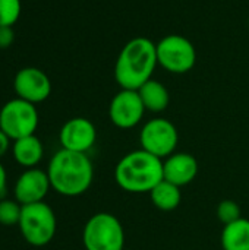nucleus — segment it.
I'll return each instance as SVG.
<instances>
[{"label": "nucleus", "instance_id": "393cba45", "mask_svg": "<svg viewBox=\"0 0 249 250\" xmlns=\"http://www.w3.org/2000/svg\"><path fill=\"white\" fill-rule=\"evenodd\" d=\"M122 250H125V249H122Z\"/></svg>", "mask_w": 249, "mask_h": 250}, {"label": "nucleus", "instance_id": "a211bd4d", "mask_svg": "<svg viewBox=\"0 0 249 250\" xmlns=\"http://www.w3.org/2000/svg\"><path fill=\"white\" fill-rule=\"evenodd\" d=\"M22 205L16 199H0V226L13 227L19 224Z\"/></svg>", "mask_w": 249, "mask_h": 250}, {"label": "nucleus", "instance_id": "5701e85b", "mask_svg": "<svg viewBox=\"0 0 249 250\" xmlns=\"http://www.w3.org/2000/svg\"><path fill=\"white\" fill-rule=\"evenodd\" d=\"M6 185H7V173H6V168L3 167V164L0 163V198L6 192Z\"/></svg>", "mask_w": 249, "mask_h": 250}, {"label": "nucleus", "instance_id": "1a4fd4ad", "mask_svg": "<svg viewBox=\"0 0 249 250\" xmlns=\"http://www.w3.org/2000/svg\"><path fill=\"white\" fill-rule=\"evenodd\" d=\"M145 107L138 91L120 89L110 101L109 117L110 122L119 129H132L142 122Z\"/></svg>", "mask_w": 249, "mask_h": 250}, {"label": "nucleus", "instance_id": "dca6fc26", "mask_svg": "<svg viewBox=\"0 0 249 250\" xmlns=\"http://www.w3.org/2000/svg\"><path fill=\"white\" fill-rule=\"evenodd\" d=\"M220 243L223 250H249V220H239L223 227Z\"/></svg>", "mask_w": 249, "mask_h": 250}, {"label": "nucleus", "instance_id": "39448f33", "mask_svg": "<svg viewBox=\"0 0 249 250\" xmlns=\"http://www.w3.org/2000/svg\"><path fill=\"white\" fill-rule=\"evenodd\" d=\"M85 250H122L125 246V230L117 217L98 212L90 217L82 230Z\"/></svg>", "mask_w": 249, "mask_h": 250}, {"label": "nucleus", "instance_id": "f3484780", "mask_svg": "<svg viewBox=\"0 0 249 250\" xmlns=\"http://www.w3.org/2000/svg\"><path fill=\"white\" fill-rule=\"evenodd\" d=\"M150 198L153 205L164 212L173 211L181 205L182 201V193H181V188L167 182V180H161L151 192H150Z\"/></svg>", "mask_w": 249, "mask_h": 250}, {"label": "nucleus", "instance_id": "b1692460", "mask_svg": "<svg viewBox=\"0 0 249 250\" xmlns=\"http://www.w3.org/2000/svg\"><path fill=\"white\" fill-rule=\"evenodd\" d=\"M248 26H249V21H248Z\"/></svg>", "mask_w": 249, "mask_h": 250}, {"label": "nucleus", "instance_id": "7ed1b4c3", "mask_svg": "<svg viewBox=\"0 0 249 250\" xmlns=\"http://www.w3.org/2000/svg\"><path fill=\"white\" fill-rule=\"evenodd\" d=\"M163 179V160L144 149L128 152L114 167L116 185L129 193H150Z\"/></svg>", "mask_w": 249, "mask_h": 250}, {"label": "nucleus", "instance_id": "6ab92c4d", "mask_svg": "<svg viewBox=\"0 0 249 250\" xmlns=\"http://www.w3.org/2000/svg\"><path fill=\"white\" fill-rule=\"evenodd\" d=\"M21 16V0H0V26H12Z\"/></svg>", "mask_w": 249, "mask_h": 250}, {"label": "nucleus", "instance_id": "4468645a", "mask_svg": "<svg viewBox=\"0 0 249 250\" xmlns=\"http://www.w3.org/2000/svg\"><path fill=\"white\" fill-rule=\"evenodd\" d=\"M12 155L19 166L25 168H34L44 157L43 142L35 135L16 139L12 145Z\"/></svg>", "mask_w": 249, "mask_h": 250}, {"label": "nucleus", "instance_id": "2eb2a0df", "mask_svg": "<svg viewBox=\"0 0 249 250\" xmlns=\"http://www.w3.org/2000/svg\"><path fill=\"white\" fill-rule=\"evenodd\" d=\"M138 94H139L147 111L161 113L169 107L170 94H169V89L166 88V85H163L160 81L150 79L138 89Z\"/></svg>", "mask_w": 249, "mask_h": 250}, {"label": "nucleus", "instance_id": "423d86ee", "mask_svg": "<svg viewBox=\"0 0 249 250\" xmlns=\"http://www.w3.org/2000/svg\"><path fill=\"white\" fill-rule=\"evenodd\" d=\"M157 62L164 70L183 75L194 69L197 63V50L192 41L179 34H169L156 44Z\"/></svg>", "mask_w": 249, "mask_h": 250}, {"label": "nucleus", "instance_id": "f257e3e1", "mask_svg": "<svg viewBox=\"0 0 249 250\" xmlns=\"http://www.w3.org/2000/svg\"><path fill=\"white\" fill-rule=\"evenodd\" d=\"M157 66L156 44L147 37H135L117 54L113 70L114 81L122 89L138 91L145 82L153 79Z\"/></svg>", "mask_w": 249, "mask_h": 250}, {"label": "nucleus", "instance_id": "0eeeda50", "mask_svg": "<svg viewBox=\"0 0 249 250\" xmlns=\"http://www.w3.org/2000/svg\"><path fill=\"white\" fill-rule=\"evenodd\" d=\"M38 127V111L35 104L21 98L7 101L0 110V130L12 141L34 135Z\"/></svg>", "mask_w": 249, "mask_h": 250}, {"label": "nucleus", "instance_id": "f8f14e48", "mask_svg": "<svg viewBox=\"0 0 249 250\" xmlns=\"http://www.w3.org/2000/svg\"><path fill=\"white\" fill-rule=\"evenodd\" d=\"M51 189L47 171L41 168H26L15 182L13 196L23 207L29 204L44 202L48 190Z\"/></svg>", "mask_w": 249, "mask_h": 250}, {"label": "nucleus", "instance_id": "f03ea898", "mask_svg": "<svg viewBox=\"0 0 249 250\" xmlns=\"http://www.w3.org/2000/svg\"><path fill=\"white\" fill-rule=\"evenodd\" d=\"M47 174L54 192L66 198H76L91 188L94 166L87 154L62 148L51 157Z\"/></svg>", "mask_w": 249, "mask_h": 250}, {"label": "nucleus", "instance_id": "9b49d317", "mask_svg": "<svg viewBox=\"0 0 249 250\" xmlns=\"http://www.w3.org/2000/svg\"><path fill=\"white\" fill-rule=\"evenodd\" d=\"M63 149L87 154L97 141V129L94 123L85 117H73L68 120L59 133Z\"/></svg>", "mask_w": 249, "mask_h": 250}, {"label": "nucleus", "instance_id": "aec40b11", "mask_svg": "<svg viewBox=\"0 0 249 250\" xmlns=\"http://www.w3.org/2000/svg\"><path fill=\"white\" fill-rule=\"evenodd\" d=\"M217 218L223 226H227L241 218V207L232 199H225L217 207Z\"/></svg>", "mask_w": 249, "mask_h": 250}, {"label": "nucleus", "instance_id": "9d476101", "mask_svg": "<svg viewBox=\"0 0 249 250\" xmlns=\"http://www.w3.org/2000/svg\"><path fill=\"white\" fill-rule=\"evenodd\" d=\"M13 89L18 98L38 104L50 97L51 82L43 70L37 67H23L13 79Z\"/></svg>", "mask_w": 249, "mask_h": 250}, {"label": "nucleus", "instance_id": "4be33fe9", "mask_svg": "<svg viewBox=\"0 0 249 250\" xmlns=\"http://www.w3.org/2000/svg\"><path fill=\"white\" fill-rule=\"evenodd\" d=\"M10 138L3 132V130H0V157H3L7 151H9V148H10Z\"/></svg>", "mask_w": 249, "mask_h": 250}, {"label": "nucleus", "instance_id": "412c9836", "mask_svg": "<svg viewBox=\"0 0 249 250\" xmlns=\"http://www.w3.org/2000/svg\"><path fill=\"white\" fill-rule=\"evenodd\" d=\"M15 34L12 26H0V48H7L12 45Z\"/></svg>", "mask_w": 249, "mask_h": 250}, {"label": "nucleus", "instance_id": "ddd939ff", "mask_svg": "<svg viewBox=\"0 0 249 250\" xmlns=\"http://www.w3.org/2000/svg\"><path fill=\"white\" fill-rule=\"evenodd\" d=\"M198 174V161L192 154L175 152L163 160L164 180L182 188L194 182Z\"/></svg>", "mask_w": 249, "mask_h": 250}, {"label": "nucleus", "instance_id": "6e6552de", "mask_svg": "<svg viewBox=\"0 0 249 250\" xmlns=\"http://www.w3.org/2000/svg\"><path fill=\"white\" fill-rule=\"evenodd\" d=\"M139 144L141 149L164 160L176 152L179 133L170 120L164 117H154L142 126L139 132Z\"/></svg>", "mask_w": 249, "mask_h": 250}, {"label": "nucleus", "instance_id": "20e7f679", "mask_svg": "<svg viewBox=\"0 0 249 250\" xmlns=\"http://www.w3.org/2000/svg\"><path fill=\"white\" fill-rule=\"evenodd\" d=\"M18 226L23 240L28 245L34 248H43L54 239L57 220L48 204L37 202L22 207Z\"/></svg>", "mask_w": 249, "mask_h": 250}]
</instances>
